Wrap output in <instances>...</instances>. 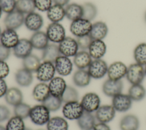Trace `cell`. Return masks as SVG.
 <instances>
[{
  "label": "cell",
  "mask_w": 146,
  "mask_h": 130,
  "mask_svg": "<svg viewBox=\"0 0 146 130\" xmlns=\"http://www.w3.org/2000/svg\"><path fill=\"white\" fill-rule=\"evenodd\" d=\"M91 78L88 71L84 69H79L73 75L72 81L75 86L79 87L87 86L90 82Z\"/></svg>",
  "instance_id": "obj_29"
},
{
  "label": "cell",
  "mask_w": 146,
  "mask_h": 130,
  "mask_svg": "<svg viewBox=\"0 0 146 130\" xmlns=\"http://www.w3.org/2000/svg\"><path fill=\"white\" fill-rule=\"evenodd\" d=\"M63 103H66L71 101H76L79 100L78 91L72 86H67L62 96H61Z\"/></svg>",
  "instance_id": "obj_41"
},
{
  "label": "cell",
  "mask_w": 146,
  "mask_h": 130,
  "mask_svg": "<svg viewBox=\"0 0 146 130\" xmlns=\"http://www.w3.org/2000/svg\"><path fill=\"white\" fill-rule=\"evenodd\" d=\"M140 122L138 117L132 114H128L123 116L120 121L121 130H137Z\"/></svg>",
  "instance_id": "obj_27"
},
{
  "label": "cell",
  "mask_w": 146,
  "mask_h": 130,
  "mask_svg": "<svg viewBox=\"0 0 146 130\" xmlns=\"http://www.w3.org/2000/svg\"><path fill=\"white\" fill-rule=\"evenodd\" d=\"M47 16L51 22L59 23L66 17L65 9L63 6L54 4L47 11Z\"/></svg>",
  "instance_id": "obj_31"
},
{
  "label": "cell",
  "mask_w": 146,
  "mask_h": 130,
  "mask_svg": "<svg viewBox=\"0 0 146 130\" xmlns=\"http://www.w3.org/2000/svg\"><path fill=\"white\" fill-rule=\"evenodd\" d=\"M133 57L136 62L141 66L146 65V43L137 45L133 51Z\"/></svg>",
  "instance_id": "obj_38"
},
{
  "label": "cell",
  "mask_w": 146,
  "mask_h": 130,
  "mask_svg": "<svg viewBox=\"0 0 146 130\" xmlns=\"http://www.w3.org/2000/svg\"><path fill=\"white\" fill-rule=\"evenodd\" d=\"M48 86L50 94L60 98L62 96L67 86L64 79L59 76L53 78L50 81Z\"/></svg>",
  "instance_id": "obj_19"
},
{
  "label": "cell",
  "mask_w": 146,
  "mask_h": 130,
  "mask_svg": "<svg viewBox=\"0 0 146 130\" xmlns=\"http://www.w3.org/2000/svg\"><path fill=\"white\" fill-rule=\"evenodd\" d=\"M92 130H111V128L106 123L99 122L95 124Z\"/></svg>",
  "instance_id": "obj_50"
},
{
  "label": "cell",
  "mask_w": 146,
  "mask_h": 130,
  "mask_svg": "<svg viewBox=\"0 0 146 130\" xmlns=\"http://www.w3.org/2000/svg\"><path fill=\"white\" fill-rule=\"evenodd\" d=\"M46 33L48 40L54 43H59L66 37L65 29L59 23H50L47 28Z\"/></svg>",
  "instance_id": "obj_7"
},
{
  "label": "cell",
  "mask_w": 146,
  "mask_h": 130,
  "mask_svg": "<svg viewBox=\"0 0 146 130\" xmlns=\"http://www.w3.org/2000/svg\"><path fill=\"white\" fill-rule=\"evenodd\" d=\"M92 23L91 21L83 18H80L72 21L70 30L71 32L77 37H80L90 34Z\"/></svg>",
  "instance_id": "obj_2"
},
{
  "label": "cell",
  "mask_w": 146,
  "mask_h": 130,
  "mask_svg": "<svg viewBox=\"0 0 146 130\" xmlns=\"http://www.w3.org/2000/svg\"><path fill=\"white\" fill-rule=\"evenodd\" d=\"M54 64L56 72L61 76H68L72 72V63L68 57L61 55L57 58Z\"/></svg>",
  "instance_id": "obj_14"
},
{
  "label": "cell",
  "mask_w": 146,
  "mask_h": 130,
  "mask_svg": "<svg viewBox=\"0 0 146 130\" xmlns=\"http://www.w3.org/2000/svg\"><path fill=\"white\" fill-rule=\"evenodd\" d=\"M61 55L58 45L55 43L48 44L43 50L42 59L43 62H50L54 63L55 60Z\"/></svg>",
  "instance_id": "obj_23"
},
{
  "label": "cell",
  "mask_w": 146,
  "mask_h": 130,
  "mask_svg": "<svg viewBox=\"0 0 146 130\" xmlns=\"http://www.w3.org/2000/svg\"><path fill=\"white\" fill-rule=\"evenodd\" d=\"M70 0H52V2L54 4L62 6H64L65 5H67Z\"/></svg>",
  "instance_id": "obj_51"
},
{
  "label": "cell",
  "mask_w": 146,
  "mask_h": 130,
  "mask_svg": "<svg viewBox=\"0 0 146 130\" xmlns=\"http://www.w3.org/2000/svg\"><path fill=\"white\" fill-rule=\"evenodd\" d=\"M123 88V83L121 80H114L110 79L106 80L102 86L103 93L107 96L112 97L120 93Z\"/></svg>",
  "instance_id": "obj_13"
},
{
  "label": "cell",
  "mask_w": 146,
  "mask_h": 130,
  "mask_svg": "<svg viewBox=\"0 0 146 130\" xmlns=\"http://www.w3.org/2000/svg\"><path fill=\"white\" fill-rule=\"evenodd\" d=\"M100 99L99 95L95 92L86 94L82 98L80 103L84 111L92 113L100 106Z\"/></svg>",
  "instance_id": "obj_9"
},
{
  "label": "cell",
  "mask_w": 146,
  "mask_h": 130,
  "mask_svg": "<svg viewBox=\"0 0 146 130\" xmlns=\"http://www.w3.org/2000/svg\"><path fill=\"white\" fill-rule=\"evenodd\" d=\"M50 111L42 104L31 108L29 117L31 121L37 125H43L50 119Z\"/></svg>",
  "instance_id": "obj_1"
},
{
  "label": "cell",
  "mask_w": 146,
  "mask_h": 130,
  "mask_svg": "<svg viewBox=\"0 0 146 130\" xmlns=\"http://www.w3.org/2000/svg\"><path fill=\"white\" fill-rule=\"evenodd\" d=\"M76 40L78 43L79 48L84 51L88 49L92 41L93 40L89 34L80 37H77Z\"/></svg>",
  "instance_id": "obj_44"
},
{
  "label": "cell",
  "mask_w": 146,
  "mask_h": 130,
  "mask_svg": "<svg viewBox=\"0 0 146 130\" xmlns=\"http://www.w3.org/2000/svg\"><path fill=\"white\" fill-rule=\"evenodd\" d=\"M2 9L0 7V18H1V15H2Z\"/></svg>",
  "instance_id": "obj_53"
},
{
  "label": "cell",
  "mask_w": 146,
  "mask_h": 130,
  "mask_svg": "<svg viewBox=\"0 0 146 130\" xmlns=\"http://www.w3.org/2000/svg\"><path fill=\"white\" fill-rule=\"evenodd\" d=\"M0 130H6V129L5 127H4L3 126L0 125Z\"/></svg>",
  "instance_id": "obj_52"
},
{
  "label": "cell",
  "mask_w": 146,
  "mask_h": 130,
  "mask_svg": "<svg viewBox=\"0 0 146 130\" xmlns=\"http://www.w3.org/2000/svg\"><path fill=\"white\" fill-rule=\"evenodd\" d=\"M58 47L60 54L68 58L74 56L79 50L76 40L70 36H66L59 43Z\"/></svg>",
  "instance_id": "obj_8"
},
{
  "label": "cell",
  "mask_w": 146,
  "mask_h": 130,
  "mask_svg": "<svg viewBox=\"0 0 146 130\" xmlns=\"http://www.w3.org/2000/svg\"><path fill=\"white\" fill-rule=\"evenodd\" d=\"M62 103L61 98L54 96L51 94L42 103L50 112H55L59 109Z\"/></svg>",
  "instance_id": "obj_36"
},
{
  "label": "cell",
  "mask_w": 146,
  "mask_h": 130,
  "mask_svg": "<svg viewBox=\"0 0 146 130\" xmlns=\"http://www.w3.org/2000/svg\"><path fill=\"white\" fill-rule=\"evenodd\" d=\"M40 63L39 58L36 55L31 54L23 58L22 60L23 68L31 72H36Z\"/></svg>",
  "instance_id": "obj_35"
},
{
  "label": "cell",
  "mask_w": 146,
  "mask_h": 130,
  "mask_svg": "<svg viewBox=\"0 0 146 130\" xmlns=\"http://www.w3.org/2000/svg\"><path fill=\"white\" fill-rule=\"evenodd\" d=\"M16 0H0V7L7 14L13 12L16 8Z\"/></svg>",
  "instance_id": "obj_43"
},
{
  "label": "cell",
  "mask_w": 146,
  "mask_h": 130,
  "mask_svg": "<svg viewBox=\"0 0 146 130\" xmlns=\"http://www.w3.org/2000/svg\"><path fill=\"white\" fill-rule=\"evenodd\" d=\"M1 33H2V32H1V27H0V36H1Z\"/></svg>",
  "instance_id": "obj_57"
},
{
  "label": "cell",
  "mask_w": 146,
  "mask_h": 130,
  "mask_svg": "<svg viewBox=\"0 0 146 130\" xmlns=\"http://www.w3.org/2000/svg\"><path fill=\"white\" fill-rule=\"evenodd\" d=\"M4 96L6 103L14 107L22 103L23 100L22 92L17 87L8 88Z\"/></svg>",
  "instance_id": "obj_26"
},
{
  "label": "cell",
  "mask_w": 146,
  "mask_h": 130,
  "mask_svg": "<svg viewBox=\"0 0 146 130\" xmlns=\"http://www.w3.org/2000/svg\"><path fill=\"white\" fill-rule=\"evenodd\" d=\"M10 68L8 64L5 61H0V78L4 79L9 74Z\"/></svg>",
  "instance_id": "obj_47"
},
{
  "label": "cell",
  "mask_w": 146,
  "mask_h": 130,
  "mask_svg": "<svg viewBox=\"0 0 146 130\" xmlns=\"http://www.w3.org/2000/svg\"><path fill=\"white\" fill-rule=\"evenodd\" d=\"M82 6L83 9L82 18L90 21L94 20L98 14V10L96 6L92 3L86 2Z\"/></svg>",
  "instance_id": "obj_39"
},
{
  "label": "cell",
  "mask_w": 146,
  "mask_h": 130,
  "mask_svg": "<svg viewBox=\"0 0 146 130\" xmlns=\"http://www.w3.org/2000/svg\"><path fill=\"white\" fill-rule=\"evenodd\" d=\"M19 40L17 32L13 29H6L2 32L0 36V43L9 49L13 48Z\"/></svg>",
  "instance_id": "obj_17"
},
{
  "label": "cell",
  "mask_w": 146,
  "mask_h": 130,
  "mask_svg": "<svg viewBox=\"0 0 146 130\" xmlns=\"http://www.w3.org/2000/svg\"><path fill=\"white\" fill-rule=\"evenodd\" d=\"M127 67L121 62L117 61L111 63L108 67L107 75L108 79L118 80L125 76Z\"/></svg>",
  "instance_id": "obj_12"
},
{
  "label": "cell",
  "mask_w": 146,
  "mask_h": 130,
  "mask_svg": "<svg viewBox=\"0 0 146 130\" xmlns=\"http://www.w3.org/2000/svg\"><path fill=\"white\" fill-rule=\"evenodd\" d=\"M10 116V109L4 105H0V122H3L9 120Z\"/></svg>",
  "instance_id": "obj_46"
},
{
  "label": "cell",
  "mask_w": 146,
  "mask_h": 130,
  "mask_svg": "<svg viewBox=\"0 0 146 130\" xmlns=\"http://www.w3.org/2000/svg\"><path fill=\"white\" fill-rule=\"evenodd\" d=\"M145 75L143 66L136 63L130 64L127 67L125 76L127 80L132 85L141 84Z\"/></svg>",
  "instance_id": "obj_3"
},
{
  "label": "cell",
  "mask_w": 146,
  "mask_h": 130,
  "mask_svg": "<svg viewBox=\"0 0 146 130\" xmlns=\"http://www.w3.org/2000/svg\"><path fill=\"white\" fill-rule=\"evenodd\" d=\"M64 9L66 18L71 21L82 18L83 9L82 5L73 3L67 5Z\"/></svg>",
  "instance_id": "obj_32"
},
{
  "label": "cell",
  "mask_w": 146,
  "mask_h": 130,
  "mask_svg": "<svg viewBox=\"0 0 146 130\" xmlns=\"http://www.w3.org/2000/svg\"><path fill=\"white\" fill-rule=\"evenodd\" d=\"M33 47L30 39L22 38L19 40L13 48V54L18 58L23 59L31 54Z\"/></svg>",
  "instance_id": "obj_15"
},
{
  "label": "cell",
  "mask_w": 146,
  "mask_h": 130,
  "mask_svg": "<svg viewBox=\"0 0 146 130\" xmlns=\"http://www.w3.org/2000/svg\"><path fill=\"white\" fill-rule=\"evenodd\" d=\"M32 95L36 101L42 103L50 95L48 84L44 82L37 84L33 88Z\"/></svg>",
  "instance_id": "obj_30"
},
{
  "label": "cell",
  "mask_w": 146,
  "mask_h": 130,
  "mask_svg": "<svg viewBox=\"0 0 146 130\" xmlns=\"http://www.w3.org/2000/svg\"><path fill=\"white\" fill-rule=\"evenodd\" d=\"M115 113L116 111L112 105H102L96 111L95 118L100 123H107L113 119Z\"/></svg>",
  "instance_id": "obj_16"
},
{
  "label": "cell",
  "mask_w": 146,
  "mask_h": 130,
  "mask_svg": "<svg viewBox=\"0 0 146 130\" xmlns=\"http://www.w3.org/2000/svg\"><path fill=\"white\" fill-rule=\"evenodd\" d=\"M24 23L27 29L32 31H39L43 25V19L38 13L33 12L25 17Z\"/></svg>",
  "instance_id": "obj_18"
},
{
  "label": "cell",
  "mask_w": 146,
  "mask_h": 130,
  "mask_svg": "<svg viewBox=\"0 0 146 130\" xmlns=\"http://www.w3.org/2000/svg\"><path fill=\"white\" fill-rule=\"evenodd\" d=\"M30 40L33 48L42 50L48 44L49 41L46 33L39 30L34 32Z\"/></svg>",
  "instance_id": "obj_22"
},
{
  "label": "cell",
  "mask_w": 146,
  "mask_h": 130,
  "mask_svg": "<svg viewBox=\"0 0 146 130\" xmlns=\"http://www.w3.org/2000/svg\"><path fill=\"white\" fill-rule=\"evenodd\" d=\"M144 71H145V75H146V65H145V68H144Z\"/></svg>",
  "instance_id": "obj_55"
},
{
  "label": "cell",
  "mask_w": 146,
  "mask_h": 130,
  "mask_svg": "<svg viewBox=\"0 0 146 130\" xmlns=\"http://www.w3.org/2000/svg\"><path fill=\"white\" fill-rule=\"evenodd\" d=\"M8 90L7 83L4 79L0 78V98L4 96Z\"/></svg>",
  "instance_id": "obj_49"
},
{
  "label": "cell",
  "mask_w": 146,
  "mask_h": 130,
  "mask_svg": "<svg viewBox=\"0 0 146 130\" xmlns=\"http://www.w3.org/2000/svg\"><path fill=\"white\" fill-rule=\"evenodd\" d=\"M107 63L102 59H94L88 67V72L92 78L99 79L103 78L108 70Z\"/></svg>",
  "instance_id": "obj_6"
},
{
  "label": "cell",
  "mask_w": 146,
  "mask_h": 130,
  "mask_svg": "<svg viewBox=\"0 0 146 130\" xmlns=\"http://www.w3.org/2000/svg\"><path fill=\"white\" fill-rule=\"evenodd\" d=\"M108 29L106 23L98 21L92 24L90 35L93 40H103L108 34Z\"/></svg>",
  "instance_id": "obj_21"
},
{
  "label": "cell",
  "mask_w": 146,
  "mask_h": 130,
  "mask_svg": "<svg viewBox=\"0 0 146 130\" xmlns=\"http://www.w3.org/2000/svg\"><path fill=\"white\" fill-rule=\"evenodd\" d=\"M144 18H145V22H146V12H145V15H144Z\"/></svg>",
  "instance_id": "obj_56"
},
{
  "label": "cell",
  "mask_w": 146,
  "mask_h": 130,
  "mask_svg": "<svg viewBox=\"0 0 146 130\" xmlns=\"http://www.w3.org/2000/svg\"><path fill=\"white\" fill-rule=\"evenodd\" d=\"M15 81L21 87H28L33 81V72L25 68L19 69L15 74Z\"/></svg>",
  "instance_id": "obj_25"
},
{
  "label": "cell",
  "mask_w": 146,
  "mask_h": 130,
  "mask_svg": "<svg viewBox=\"0 0 146 130\" xmlns=\"http://www.w3.org/2000/svg\"><path fill=\"white\" fill-rule=\"evenodd\" d=\"M35 6L34 0H17L15 10L23 14L34 12Z\"/></svg>",
  "instance_id": "obj_37"
},
{
  "label": "cell",
  "mask_w": 146,
  "mask_h": 130,
  "mask_svg": "<svg viewBox=\"0 0 146 130\" xmlns=\"http://www.w3.org/2000/svg\"><path fill=\"white\" fill-rule=\"evenodd\" d=\"M84 109L78 101L64 103L62 108V113L68 120H78L84 112Z\"/></svg>",
  "instance_id": "obj_4"
},
{
  "label": "cell",
  "mask_w": 146,
  "mask_h": 130,
  "mask_svg": "<svg viewBox=\"0 0 146 130\" xmlns=\"http://www.w3.org/2000/svg\"><path fill=\"white\" fill-rule=\"evenodd\" d=\"M25 130H32V129H30V128H26L25 129Z\"/></svg>",
  "instance_id": "obj_54"
},
{
  "label": "cell",
  "mask_w": 146,
  "mask_h": 130,
  "mask_svg": "<svg viewBox=\"0 0 146 130\" xmlns=\"http://www.w3.org/2000/svg\"><path fill=\"white\" fill-rule=\"evenodd\" d=\"M128 95L133 101H140L146 95V90L141 84H132L128 90Z\"/></svg>",
  "instance_id": "obj_34"
},
{
  "label": "cell",
  "mask_w": 146,
  "mask_h": 130,
  "mask_svg": "<svg viewBox=\"0 0 146 130\" xmlns=\"http://www.w3.org/2000/svg\"><path fill=\"white\" fill-rule=\"evenodd\" d=\"M37 130H46V129H37ZM47 130V129H46Z\"/></svg>",
  "instance_id": "obj_58"
},
{
  "label": "cell",
  "mask_w": 146,
  "mask_h": 130,
  "mask_svg": "<svg viewBox=\"0 0 146 130\" xmlns=\"http://www.w3.org/2000/svg\"><path fill=\"white\" fill-rule=\"evenodd\" d=\"M35 9L40 11H47L51 7L52 0H34Z\"/></svg>",
  "instance_id": "obj_45"
},
{
  "label": "cell",
  "mask_w": 146,
  "mask_h": 130,
  "mask_svg": "<svg viewBox=\"0 0 146 130\" xmlns=\"http://www.w3.org/2000/svg\"><path fill=\"white\" fill-rule=\"evenodd\" d=\"M56 70L54 64L50 62H43L40 63L36 72L38 80L42 82H50L55 74Z\"/></svg>",
  "instance_id": "obj_5"
},
{
  "label": "cell",
  "mask_w": 146,
  "mask_h": 130,
  "mask_svg": "<svg viewBox=\"0 0 146 130\" xmlns=\"http://www.w3.org/2000/svg\"><path fill=\"white\" fill-rule=\"evenodd\" d=\"M95 116L92 113L84 111L78 119L77 124L81 130H92L95 125Z\"/></svg>",
  "instance_id": "obj_24"
},
{
  "label": "cell",
  "mask_w": 146,
  "mask_h": 130,
  "mask_svg": "<svg viewBox=\"0 0 146 130\" xmlns=\"http://www.w3.org/2000/svg\"><path fill=\"white\" fill-rule=\"evenodd\" d=\"M31 107L25 103H21L14 107V115L17 116H18L23 119H26L29 117V114L31 109Z\"/></svg>",
  "instance_id": "obj_42"
},
{
  "label": "cell",
  "mask_w": 146,
  "mask_h": 130,
  "mask_svg": "<svg viewBox=\"0 0 146 130\" xmlns=\"http://www.w3.org/2000/svg\"><path fill=\"white\" fill-rule=\"evenodd\" d=\"M25 21L24 14L15 10L7 14L4 19V24L6 29L15 30L19 28Z\"/></svg>",
  "instance_id": "obj_11"
},
{
  "label": "cell",
  "mask_w": 146,
  "mask_h": 130,
  "mask_svg": "<svg viewBox=\"0 0 146 130\" xmlns=\"http://www.w3.org/2000/svg\"><path fill=\"white\" fill-rule=\"evenodd\" d=\"M47 130H68V124L66 120L60 116L50 118L46 124Z\"/></svg>",
  "instance_id": "obj_33"
},
{
  "label": "cell",
  "mask_w": 146,
  "mask_h": 130,
  "mask_svg": "<svg viewBox=\"0 0 146 130\" xmlns=\"http://www.w3.org/2000/svg\"><path fill=\"white\" fill-rule=\"evenodd\" d=\"M92 61L91 56L86 51H79L74 56V63L78 69L88 68Z\"/></svg>",
  "instance_id": "obj_28"
},
{
  "label": "cell",
  "mask_w": 146,
  "mask_h": 130,
  "mask_svg": "<svg viewBox=\"0 0 146 130\" xmlns=\"http://www.w3.org/2000/svg\"><path fill=\"white\" fill-rule=\"evenodd\" d=\"M132 104V100L128 94L120 93L112 98V105L116 111L125 112L128 111Z\"/></svg>",
  "instance_id": "obj_10"
},
{
  "label": "cell",
  "mask_w": 146,
  "mask_h": 130,
  "mask_svg": "<svg viewBox=\"0 0 146 130\" xmlns=\"http://www.w3.org/2000/svg\"><path fill=\"white\" fill-rule=\"evenodd\" d=\"M88 50L92 58L98 59L106 54L107 46L103 40H93Z\"/></svg>",
  "instance_id": "obj_20"
},
{
  "label": "cell",
  "mask_w": 146,
  "mask_h": 130,
  "mask_svg": "<svg viewBox=\"0 0 146 130\" xmlns=\"http://www.w3.org/2000/svg\"><path fill=\"white\" fill-rule=\"evenodd\" d=\"M10 49L0 43V61H5L10 55Z\"/></svg>",
  "instance_id": "obj_48"
},
{
  "label": "cell",
  "mask_w": 146,
  "mask_h": 130,
  "mask_svg": "<svg viewBox=\"0 0 146 130\" xmlns=\"http://www.w3.org/2000/svg\"><path fill=\"white\" fill-rule=\"evenodd\" d=\"M5 128L6 130H25L26 128L23 119L15 115L8 120Z\"/></svg>",
  "instance_id": "obj_40"
}]
</instances>
